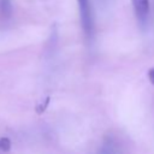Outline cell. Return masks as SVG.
<instances>
[{
    "label": "cell",
    "mask_w": 154,
    "mask_h": 154,
    "mask_svg": "<svg viewBox=\"0 0 154 154\" xmlns=\"http://www.w3.org/2000/svg\"><path fill=\"white\" fill-rule=\"evenodd\" d=\"M148 78H149L150 83L154 85V67H152V69L148 71Z\"/></svg>",
    "instance_id": "cell-4"
},
{
    "label": "cell",
    "mask_w": 154,
    "mask_h": 154,
    "mask_svg": "<svg viewBox=\"0 0 154 154\" xmlns=\"http://www.w3.org/2000/svg\"><path fill=\"white\" fill-rule=\"evenodd\" d=\"M11 149V141L7 137L0 138V150L1 152H8Z\"/></svg>",
    "instance_id": "cell-3"
},
{
    "label": "cell",
    "mask_w": 154,
    "mask_h": 154,
    "mask_svg": "<svg viewBox=\"0 0 154 154\" xmlns=\"http://www.w3.org/2000/svg\"><path fill=\"white\" fill-rule=\"evenodd\" d=\"M0 2H1V5H2L4 7L10 6V0H0Z\"/></svg>",
    "instance_id": "cell-5"
},
{
    "label": "cell",
    "mask_w": 154,
    "mask_h": 154,
    "mask_svg": "<svg viewBox=\"0 0 154 154\" xmlns=\"http://www.w3.org/2000/svg\"><path fill=\"white\" fill-rule=\"evenodd\" d=\"M78 10H79V18L83 32L88 41L94 38L95 34V23H94V13L90 0H77Z\"/></svg>",
    "instance_id": "cell-1"
},
{
    "label": "cell",
    "mask_w": 154,
    "mask_h": 154,
    "mask_svg": "<svg viewBox=\"0 0 154 154\" xmlns=\"http://www.w3.org/2000/svg\"><path fill=\"white\" fill-rule=\"evenodd\" d=\"M131 2L140 25L146 26L149 14V0H131Z\"/></svg>",
    "instance_id": "cell-2"
},
{
    "label": "cell",
    "mask_w": 154,
    "mask_h": 154,
    "mask_svg": "<svg viewBox=\"0 0 154 154\" xmlns=\"http://www.w3.org/2000/svg\"><path fill=\"white\" fill-rule=\"evenodd\" d=\"M101 1H106V0H101Z\"/></svg>",
    "instance_id": "cell-6"
}]
</instances>
